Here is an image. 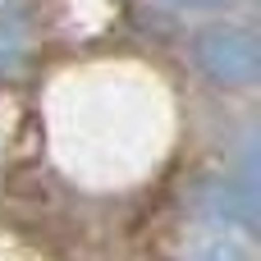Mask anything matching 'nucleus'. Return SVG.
Wrapping results in <instances>:
<instances>
[{"instance_id":"nucleus-1","label":"nucleus","mask_w":261,"mask_h":261,"mask_svg":"<svg viewBox=\"0 0 261 261\" xmlns=\"http://www.w3.org/2000/svg\"><path fill=\"white\" fill-rule=\"evenodd\" d=\"M193 60L220 87H252L261 78V41L239 23L202 28L193 41Z\"/></svg>"},{"instance_id":"nucleus-2","label":"nucleus","mask_w":261,"mask_h":261,"mask_svg":"<svg viewBox=\"0 0 261 261\" xmlns=\"http://www.w3.org/2000/svg\"><path fill=\"white\" fill-rule=\"evenodd\" d=\"M193 261H252V248L243 239H234V234H216V239L197 243Z\"/></svg>"},{"instance_id":"nucleus-3","label":"nucleus","mask_w":261,"mask_h":261,"mask_svg":"<svg viewBox=\"0 0 261 261\" xmlns=\"http://www.w3.org/2000/svg\"><path fill=\"white\" fill-rule=\"evenodd\" d=\"M165 5H174V9H229L239 0H165Z\"/></svg>"},{"instance_id":"nucleus-4","label":"nucleus","mask_w":261,"mask_h":261,"mask_svg":"<svg viewBox=\"0 0 261 261\" xmlns=\"http://www.w3.org/2000/svg\"><path fill=\"white\" fill-rule=\"evenodd\" d=\"M14 64H18V50L0 41V73H5V69H14Z\"/></svg>"}]
</instances>
